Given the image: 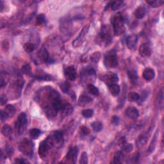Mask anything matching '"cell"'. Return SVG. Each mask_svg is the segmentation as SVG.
<instances>
[{
    "label": "cell",
    "mask_w": 164,
    "mask_h": 164,
    "mask_svg": "<svg viewBox=\"0 0 164 164\" xmlns=\"http://www.w3.org/2000/svg\"><path fill=\"white\" fill-rule=\"evenodd\" d=\"M112 24L113 28V31L115 35H120L124 32V17L121 13H118L113 17Z\"/></svg>",
    "instance_id": "obj_1"
},
{
    "label": "cell",
    "mask_w": 164,
    "mask_h": 164,
    "mask_svg": "<svg viewBox=\"0 0 164 164\" xmlns=\"http://www.w3.org/2000/svg\"><path fill=\"white\" fill-rule=\"evenodd\" d=\"M104 64L107 68H115L118 65L117 56L114 49L107 52L104 58Z\"/></svg>",
    "instance_id": "obj_2"
},
{
    "label": "cell",
    "mask_w": 164,
    "mask_h": 164,
    "mask_svg": "<svg viewBox=\"0 0 164 164\" xmlns=\"http://www.w3.org/2000/svg\"><path fill=\"white\" fill-rule=\"evenodd\" d=\"M53 147V144L51 137L48 136L45 140H44L42 142H41L39 146V149H38V153L40 158H45L47 154L48 153V151L50 149V148Z\"/></svg>",
    "instance_id": "obj_3"
},
{
    "label": "cell",
    "mask_w": 164,
    "mask_h": 164,
    "mask_svg": "<svg viewBox=\"0 0 164 164\" xmlns=\"http://www.w3.org/2000/svg\"><path fill=\"white\" fill-rule=\"evenodd\" d=\"M19 149L25 155L30 156L33 154V144L28 138H23L19 144Z\"/></svg>",
    "instance_id": "obj_4"
},
{
    "label": "cell",
    "mask_w": 164,
    "mask_h": 164,
    "mask_svg": "<svg viewBox=\"0 0 164 164\" xmlns=\"http://www.w3.org/2000/svg\"><path fill=\"white\" fill-rule=\"evenodd\" d=\"M27 124V116L26 113L24 112L21 113L19 115L17 121L15 122V127L16 128L19 135H21L23 133Z\"/></svg>",
    "instance_id": "obj_5"
},
{
    "label": "cell",
    "mask_w": 164,
    "mask_h": 164,
    "mask_svg": "<svg viewBox=\"0 0 164 164\" xmlns=\"http://www.w3.org/2000/svg\"><path fill=\"white\" fill-rule=\"evenodd\" d=\"M89 24L85 25V26L83 28V29L81 30L80 33H79L78 36L76 38V39L74 40L73 42H72V45H73L74 47L76 48V47L80 46L82 44H83L85 39L86 35L87 34L88 31H89Z\"/></svg>",
    "instance_id": "obj_6"
},
{
    "label": "cell",
    "mask_w": 164,
    "mask_h": 164,
    "mask_svg": "<svg viewBox=\"0 0 164 164\" xmlns=\"http://www.w3.org/2000/svg\"><path fill=\"white\" fill-rule=\"evenodd\" d=\"M100 39L103 42H105L106 44L111 42L112 40V35L111 32H110V29L108 26L106 25H104L102 26L101 30L99 33Z\"/></svg>",
    "instance_id": "obj_7"
},
{
    "label": "cell",
    "mask_w": 164,
    "mask_h": 164,
    "mask_svg": "<svg viewBox=\"0 0 164 164\" xmlns=\"http://www.w3.org/2000/svg\"><path fill=\"white\" fill-rule=\"evenodd\" d=\"M53 142V146L60 147L64 143V134L61 131H56L50 135Z\"/></svg>",
    "instance_id": "obj_8"
},
{
    "label": "cell",
    "mask_w": 164,
    "mask_h": 164,
    "mask_svg": "<svg viewBox=\"0 0 164 164\" xmlns=\"http://www.w3.org/2000/svg\"><path fill=\"white\" fill-rule=\"evenodd\" d=\"M102 80L105 81V83L108 85V86L112 84L116 83V82L119 81L118 76L114 72H107L103 76Z\"/></svg>",
    "instance_id": "obj_9"
},
{
    "label": "cell",
    "mask_w": 164,
    "mask_h": 164,
    "mask_svg": "<svg viewBox=\"0 0 164 164\" xmlns=\"http://www.w3.org/2000/svg\"><path fill=\"white\" fill-rule=\"evenodd\" d=\"M78 148L77 147H74L71 148L67 155L65 156V160L66 163H75L76 160L78 157Z\"/></svg>",
    "instance_id": "obj_10"
},
{
    "label": "cell",
    "mask_w": 164,
    "mask_h": 164,
    "mask_svg": "<svg viewBox=\"0 0 164 164\" xmlns=\"http://www.w3.org/2000/svg\"><path fill=\"white\" fill-rule=\"evenodd\" d=\"M151 131V129L149 130H148L146 133H143L142 135H141L138 138V139L137 140V147L138 148H142L144 147L145 145L146 144L148 140V138L149 137L150 132Z\"/></svg>",
    "instance_id": "obj_11"
},
{
    "label": "cell",
    "mask_w": 164,
    "mask_h": 164,
    "mask_svg": "<svg viewBox=\"0 0 164 164\" xmlns=\"http://www.w3.org/2000/svg\"><path fill=\"white\" fill-rule=\"evenodd\" d=\"M64 74L68 80L73 81L76 78V71L73 66H68L64 69Z\"/></svg>",
    "instance_id": "obj_12"
},
{
    "label": "cell",
    "mask_w": 164,
    "mask_h": 164,
    "mask_svg": "<svg viewBox=\"0 0 164 164\" xmlns=\"http://www.w3.org/2000/svg\"><path fill=\"white\" fill-rule=\"evenodd\" d=\"M125 115L131 119H136L139 116V112L135 107L128 106L125 110Z\"/></svg>",
    "instance_id": "obj_13"
},
{
    "label": "cell",
    "mask_w": 164,
    "mask_h": 164,
    "mask_svg": "<svg viewBox=\"0 0 164 164\" xmlns=\"http://www.w3.org/2000/svg\"><path fill=\"white\" fill-rule=\"evenodd\" d=\"M37 56L40 60L43 62L48 63L51 61V60L49 58V53L44 47H42L39 49V51H38L37 53Z\"/></svg>",
    "instance_id": "obj_14"
},
{
    "label": "cell",
    "mask_w": 164,
    "mask_h": 164,
    "mask_svg": "<svg viewBox=\"0 0 164 164\" xmlns=\"http://www.w3.org/2000/svg\"><path fill=\"white\" fill-rule=\"evenodd\" d=\"M139 53L142 57H149L151 55L152 51L150 46L147 43H143L140 46Z\"/></svg>",
    "instance_id": "obj_15"
},
{
    "label": "cell",
    "mask_w": 164,
    "mask_h": 164,
    "mask_svg": "<svg viewBox=\"0 0 164 164\" xmlns=\"http://www.w3.org/2000/svg\"><path fill=\"white\" fill-rule=\"evenodd\" d=\"M138 41V37L135 34L130 35L126 39V45L129 49L133 48L136 46Z\"/></svg>",
    "instance_id": "obj_16"
},
{
    "label": "cell",
    "mask_w": 164,
    "mask_h": 164,
    "mask_svg": "<svg viewBox=\"0 0 164 164\" xmlns=\"http://www.w3.org/2000/svg\"><path fill=\"white\" fill-rule=\"evenodd\" d=\"M142 76L144 80H146L147 81H149L152 80L154 76H155V72H154V71L153 69L146 68L143 71Z\"/></svg>",
    "instance_id": "obj_17"
},
{
    "label": "cell",
    "mask_w": 164,
    "mask_h": 164,
    "mask_svg": "<svg viewBox=\"0 0 164 164\" xmlns=\"http://www.w3.org/2000/svg\"><path fill=\"white\" fill-rule=\"evenodd\" d=\"M91 102H92V99L90 97L88 96L87 95H81L78 100V104L79 106H85L87 105H89Z\"/></svg>",
    "instance_id": "obj_18"
},
{
    "label": "cell",
    "mask_w": 164,
    "mask_h": 164,
    "mask_svg": "<svg viewBox=\"0 0 164 164\" xmlns=\"http://www.w3.org/2000/svg\"><path fill=\"white\" fill-rule=\"evenodd\" d=\"M146 14V8L143 7H138L134 12V15L138 19H141L144 17Z\"/></svg>",
    "instance_id": "obj_19"
},
{
    "label": "cell",
    "mask_w": 164,
    "mask_h": 164,
    "mask_svg": "<svg viewBox=\"0 0 164 164\" xmlns=\"http://www.w3.org/2000/svg\"><path fill=\"white\" fill-rule=\"evenodd\" d=\"M108 87H109L110 92L112 94V96H117L119 95L120 93V91H121V89H120V87L119 85L114 83V84L111 85H110Z\"/></svg>",
    "instance_id": "obj_20"
},
{
    "label": "cell",
    "mask_w": 164,
    "mask_h": 164,
    "mask_svg": "<svg viewBox=\"0 0 164 164\" xmlns=\"http://www.w3.org/2000/svg\"><path fill=\"white\" fill-rule=\"evenodd\" d=\"M123 4L122 1H110L108 3V7L112 9V10H116L121 7Z\"/></svg>",
    "instance_id": "obj_21"
},
{
    "label": "cell",
    "mask_w": 164,
    "mask_h": 164,
    "mask_svg": "<svg viewBox=\"0 0 164 164\" xmlns=\"http://www.w3.org/2000/svg\"><path fill=\"white\" fill-rule=\"evenodd\" d=\"M123 159V154L122 151H117L115 153L114 156L113 158V160L112 163L115 164L121 163L122 162V160Z\"/></svg>",
    "instance_id": "obj_22"
},
{
    "label": "cell",
    "mask_w": 164,
    "mask_h": 164,
    "mask_svg": "<svg viewBox=\"0 0 164 164\" xmlns=\"http://www.w3.org/2000/svg\"><path fill=\"white\" fill-rule=\"evenodd\" d=\"M8 81V75L5 71H1V78H0V85L1 87L3 88L5 86Z\"/></svg>",
    "instance_id": "obj_23"
},
{
    "label": "cell",
    "mask_w": 164,
    "mask_h": 164,
    "mask_svg": "<svg viewBox=\"0 0 164 164\" xmlns=\"http://www.w3.org/2000/svg\"><path fill=\"white\" fill-rule=\"evenodd\" d=\"M73 111V108H72V106L67 102H65V105L64 106V108L62 110V112L63 114H64L65 115H69L71 114V113Z\"/></svg>",
    "instance_id": "obj_24"
},
{
    "label": "cell",
    "mask_w": 164,
    "mask_h": 164,
    "mask_svg": "<svg viewBox=\"0 0 164 164\" xmlns=\"http://www.w3.org/2000/svg\"><path fill=\"white\" fill-rule=\"evenodd\" d=\"M127 98L129 101L135 102V101H137L140 99V96L138 93L135 92H131L128 94Z\"/></svg>",
    "instance_id": "obj_25"
},
{
    "label": "cell",
    "mask_w": 164,
    "mask_h": 164,
    "mask_svg": "<svg viewBox=\"0 0 164 164\" xmlns=\"http://www.w3.org/2000/svg\"><path fill=\"white\" fill-rule=\"evenodd\" d=\"M2 134L5 137H9L12 133V128L8 124H5L3 126V127L2 128L1 130Z\"/></svg>",
    "instance_id": "obj_26"
},
{
    "label": "cell",
    "mask_w": 164,
    "mask_h": 164,
    "mask_svg": "<svg viewBox=\"0 0 164 164\" xmlns=\"http://www.w3.org/2000/svg\"><path fill=\"white\" fill-rule=\"evenodd\" d=\"M41 134V131L39 129L37 128H33L31 130H30L29 131V135L31 138L33 139H37L39 137V136Z\"/></svg>",
    "instance_id": "obj_27"
},
{
    "label": "cell",
    "mask_w": 164,
    "mask_h": 164,
    "mask_svg": "<svg viewBox=\"0 0 164 164\" xmlns=\"http://www.w3.org/2000/svg\"><path fill=\"white\" fill-rule=\"evenodd\" d=\"M23 48L24 51L26 53H30L34 51L35 48V46L33 43L26 42V44H24Z\"/></svg>",
    "instance_id": "obj_28"
},
{
    "label": "cell",
    "mask_w": 164,
    "mask_h": 164,
    "mask_svg": "<svg viewBox=\"0 0 164 164\" xmlns=\"http://www.w3.org/2000/svg\"><path fill=\"white\" fill-rule=\"evenodd\" d=\"M87 88H88V90H89V92L91 94H92V95L96 96L99 95V89H97L96 86H94V85L89 84V85H88Z\"/></svg>",
    "instance_id": "obj_29"
},
{
    "label": "cell",
    "mask_w": 164,
    "mask_h": 164,
    "mask_svg": "<svg viewBox=\"0 0 164 164\" xmlns=\"http://www.w3.org/2000/svg\"><path fill=\"white\" fill-rule=\"evenodd\" d=\"M5 111L8 115L9 117H12L15 113L16 110H15V108L13 105H8L6 106Z\"/></svg>",
    "instance_id": "obj_30"
},
{
    "label": "cell",
    "mask_w": 164,
    "mask_h": 164,
    "mask_svg": "<svg viewBox=\"0 0 164 164\" xmlns=\"http://www.w3.org/2000/svg\"><path fill=\"white\" fill-rule=\"evenodd\" d=\"M122 149L124 151H126V152H130V151L133 149V146L131 144H127L126 140L124 139V138L122 139Z\"/></svg>",
    "instance_id": "obj_31"
},
{
    "label": "cell",
    "mask_w": 164,
    "mask_h": 164,
    "mask_svg": "<svg viewBox=\"0 0 164 164\" xmlns=\"http://www.w3.org/2000/svg\"><path fill=\"white\" fill-rule=\"evenodd\" d=\"M91 126H92L93 130L96 132H99L100 131H101V130L103 129V125L101 124V122H100L99 121H94L92 122Z\"/></svg>",
    "instance_id": "obj_32"
},
{
    "label": "cell",
    "mask_w": 164,
    "mask_h": 164,
    "mask_svg": "<svg viewBox=\"0 0 164 164\" xmlns=\"http://www.w3.org/2000/svg\"><path fill=\"white\" fill-rule=\"evenodd\" d=\"M157 136H158V131L155 133V135H154L153 140H152V141H151V144H150L149 147V149H148V152L152 153L153 150L154 149V148H155L156 143V141H157V137H158Z\"/></svg>",
    "instance_id": "obj_33"
},
{
    "label": "cell",
    "mask_w": 164,
    "mask_h": 164,
    "mask_svg": "<svg viewBox=\"0 0 164 164\" xmlns=\"http://www.w3.org/2000/svg\"><path fill=\"white\" fill-rule=\"evenodd\" d=\"M127 75H128V77L129 78V79H130L131 81H135L138 78L137 72L133 70L128 71L127 72Z\"/></svg>",
    "instance_id": "obj_34"
},
{
    "label": "cell",
    "mask_w": 164,
    "mask_h": 164,
    "mask_svg": "<svg viewBox=\"0 0 164 164\" xmlns=\"http://www.w3.org/2000/svg\"><path fill=\"white\" fill-rule=\"evenodd\" d=\"M60 89L64 93H67L71 87V84L68 81H64L60 85Z\"/></svg>",
    "instance_id": "obj_35"
},
{
    "label": "cell",
    "mask_w": 164,
    "mask_h": 164,
    "mask_svg": "<svg viewBox=\"0 0 164 164\" xmlns=\"http://www.w3.org/2000/svg\"><path fill=\"white\" fill-rule=\"evenodd\" d=\"M146 3L152 7H158L163 4V1H146Z\"/></svg>",
    "instance_id": "obj_36"
},
{
    "label": "cell",
    "mask_w": 164,
    "mask_h": 164,
    "mask_svg": "<svg viewBox=\"0 0 164 164\" xmlns=\"http://www.w3.org/2000/svg\"><path fill=\"white\" fill-rule=\"evenodd\" d=\"M81 114L86 118H90L94 114V111L91 109H85L81 112Z\"/></svg>",
    "instance_id": "obj_37"
},
{
    "label": "cell",
    "mask_w": 164,
    "mask_h": 164,
    "mask_svg": "<svg viewBox=\"0 0 164 164\" xmlns=\"http://www.w3.org/2000/svg\"><path fill=\"white\" fill-rule=\"evenodd\" d=\"M100 58H101V53L99 52H95L91 55L90 60L94 63H97L99 61Z\"/></svg>",
    "instance_id": "obj_38"
},
{
    "label": "cell",
    "mask_w": 164,
    "mask_h": 164,
    "mask_svg": "<svg viewBox=\"0 0 164 164\" xmlns=\"http://www.w3.org/2000/svg\"><path fill=\"white\" fill-rule=\"evenodd\" d=\"M45 20H46V19H45L44 14H39L37 16L36 22H37V24H39V25L42 24L45 22Z\"/></svg>",
    "instance_id": "obj_39"
},
{
    "label": "cell",
    "mask_w": 164,
    "mask_h": 164,
    "mask_svg": "<svg viewBox=\"0 0 164 164\" xmlns=\"http://www.w3.org/2000/svg\"><path fill=\"white\" fill-rule=\"evenodd\" d=\"M90 133V131L89 128L86 126H81L80 129V133L81 136H87V135H89Z\"/></svg>",
    "instance_id": "obj_40"
},
{
    "label": "cell",
    "mask_w": 164,
    "mask_h": 164,
    "mask_svg": "<svg viewBox=\"0 0 164 164\" xmlns=\"http://www.w3.org/2000/svg\"><path fill=\"white\" fill-rule=\"evenodd\" d=\"M22 71H23V73L25 74L30 75L31 72V68L30 67V65L29 64H26L24 65L23 68H22Z\"/></svg>",
    "instance_id": "obj_41"
},
{
    "label": "cell",
    "mask_w": 164,
    "mask_h": 164,
    "mask_svg": "<svg viewBox=\"0 0 164 164\" xmlns=\"http://www.w3.org/2000/svg\"><path fill=\"white\" fill-rule=\"evenodd\" d=\"M88 163V156L85 152H83L81 154V158L80 160V163L81 164H87Z\"/></svg>",
    "instance_id": "obj_42"
},
{
    "label": "cell",
    "mask_w": 164,
    "mask_h": 164,
    "mask_svg": "<svg viewBox=\"0 0 164 164\" xmlns=\"http://www.w3.org/2000/svg\"><path fill=\"white\" fill-rule=\"evenodd\" d=\"M35 78L38 80H41V81H49L51 80V77L48 75H41V76H37L35 77Z\"/></svg>",
    "instance_id": "obj_43"
},
{
    "label": "cell",
    "mask_w": 164,
    "mask_h": 164,
    "mask_svg": "<svg viewBox=\"0 0 164 164\" xmlns=\"http://www.w3.org/2000/svg\"><path fill=\"white\" fill-rule=\"evenodd\" d=\"M0 114H1V115H0V117H1V121H5L9 117L7 113H6L5 110H1V113H0Z\"/></svg>",
    "instance_id": "obj_44"
},
{
    "label": "cell",
    "mask_w": 164,
    "mask_h": 164,
    "mask_svg": "<svg viewBox=\"0 0 164 164\" xmlns=\"http://www.w3.org/2000/svg\"><path fill=\"white\" fill-rule=\"evenodd\" d=\"M111 122L113 124H114V125H118L119 123V117L116 116V115L112 116V117L111 119Z\"/></svg>",
    "instance_id": "obj_45"
},
{
    "label": "cell",
    "mask_w": 164,
    "mask_h": 164,
    "mask_svg": "<svg viewBox=\"0 0 164 164\" xmlns=\"http://www.w3.org/2000/svg\"><path fill=\"white\" fill-rule=\"evenodd\" d=\"M85 73L88 75H95L96 71L94 68H89L85 70Z\"/></svg>",
    "instance_id": "obj_46"
},
{
    "label": "cell",
    "mask_w": 164,
    "mask_h": 164,
    "mask_svg": "<svg viewBox=\"0 0 164 164\" xmlns=\"http://www.w3.org/2000/svg\"><path fill=\"white\" fill-rule=\"evenodd\" d=\"M0 99H1V105H5L6 103L7 102V97L4 94H2L1 95V97H0Z\"/></svg>",
    "instance_id": "obj_47"
},
{
    "label": "cell",
    "mask_w": 164,
    "mask_h": 164,
    "mask_svg": "<svg viewBox=\"0 0 164 164\" xmlns=\"http://www.w3.org/2000/svg\"><path fill=\"white\" fill-rule=\"evenodd\" d=\"M15 163H29L26 161V160H24V158H16V160H15Z\"/></svg>",
    "instance_id": "obj_48"
}]
</instances>
